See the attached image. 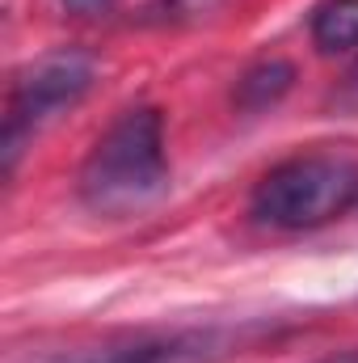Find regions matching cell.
<instances>
[{
	"label": "cell",
	"instance_id": "6da1fadb",
	"mask_svg": "<svg viewBox=\"0 0 358 363\" xmlns=\"http://www.w3.org/2000/svg\"><path fill=\"white\" fill-rule=\"evenodd\" d=\"M81 203L93 216H139L169 190V157H165V123L152 106H135L118 114L105 135L93 144L81 165Z\"/></svg>",
	"mask_w": 358,
	"mask_h": 363
},
{
	"label": "cell",
	"instance_id": "7a4b0ae2",
	"mask_svg": "<svg viewBox=\"0 0 358 363\" xmlns=\"http://www.w3.org/2000/svg\"><path fill=\"white\" fill-rule=\"evenodd\" d=\"M253 216L270 228L304 233L342 220L358 207V157L354 152H299L287 157L253 186Z\"/></svg>",
	"mask_w": 358,
	"mask_h": 363
},
{
	"label": "cell",
	"instance_id": "3957f363",
	"mask_svg": "<svg viewBox=\"0 0 358 363\" xmlns=\"http://www.w3.org/2000/svg\"><path fill=\"white\" fill-rule=\"evenodd\" d=\"M93 89V60L85 51H51L38 64H30L8 97V118H4V165L13 169L21 144L42 131L51 118L72 110Z\"/></svg>",
	"mask_w": 358,
	"mask_h": 363
},
{
	"label": "cell",
	"instance_id": "277c9868",
	"mask_svg": "<svg viewBox=\"0 0 358 363\" xmlns=\"http://www.w3.org/2000/svg\"><path fill=\"white\" fill-rule=\"evenodd\" d=\"M291 85H295V68H291L287 60H262V64H253L249 72H241V81H236V89H232V101H236L241 110L258 114V110L278 106V101L291 93Z\"/></svg>",
	"mask_w": 358,
	"mask_h": 363
},
{
	"label": "cell",
	"instance_id": "5b68a950",
	"mask_svg": "<svg viewBox=\"0 0 358 363\" xmlns=\"http://www.w3.org/2000/svg\"><path fill=\"white\" fill-rule=\"evenodd\" d=\"M312 43L325 55H342L358 47V0H321L312 9Z\"/></svg>",
	"mask_w": 358,
	"mask_h": 363
},
{
	"label": "cell",
	"instance_id": "8992f818",
	"mask_svg": "<svg viewBox=\"0 0 358 363\" xmlns=\"http://www.w3.org/2000/svg\"><path fill=\"white\" fill-rule=\"evenodd\" d=\"M185 359H190L185 342H144V347H131V351H118V355H105V359L93 363H185Z\"/></svg>",
	"mask_w": 358,
	"mask_h": 363
},
{
	"label": "cell",
	"instance_id": "52a82bcc",
	"mask_svg": "<svg viewBox=\"0 0 358 363\" xmlns=\"http://www.w3.org/2000/svg\"><path fill=\"white\" fill-rule=\"evenodd\" d=\"M333 110L337 114H350V118H358V64L342 77V85L333 89Z\"/></svg>",
	"mask_w": 358,
	"mask_h": 363
},
{
	"label": "cell",
	"instance_id": "ba28073f",
	"mask_svg": "<svg viewBox=\"0 0 358 363\" xmlns=\"http://www.w3.org/2000/svg\"><path fill=\"white\" fill-rule=\"evenodd\" d=\"M68 13H81V17H93V13H105L114 0H59Z\"/></svg>",
	"mask_w": 358,
	"mask_h": 363
},
{
	"label": "cell",
	"instance_id": "9c48e42d",
	"mask_svg": "<svg viewBox=\"0 0 358 363\" xmlns=\"http://www.w3.org/2000/svg\"><path fill=\"white\" fill-rule=\"evenodd\" d=\"M321 363H358V351H342V355H329V359Z\"/></svg>",
	"mask_w": 358,
	"mask_h": 363
},
{
	"label": "cell",
	"instance_id": "30bf717a",
	"mask_svg": "<svg viewBox=\"0 0 358 363\" xmlns=\"http://www.w3.org/2000/svg\"><path fill=\"white\" fill-rule=\"evenodd\" d=\"M173 4H190V0H173Z\"/></svg>",
	"mask_w": 358,
	"mask_h": 363
}]
</instances>
